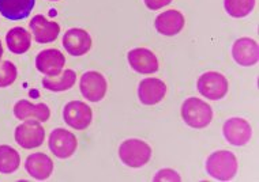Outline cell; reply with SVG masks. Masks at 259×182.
<instances>
[{"mask_svg":"<svg viewBox=\"0 0 259 182\" xmlns=\"http://www.w3.org/2000/svg\"><path fill=\"white\" fill-rule=\"evenodd\" d=\"M206 171L219 181H229L237 173V159L231 151H215L206 160Z\"/></svg>","mask_w":259,"mask_h":182,"instance_id":"1","label":"cell"},{"mask_svg":"<svg viewBox=\"0 0 259 182\" xmlns=\"http://www.w3.org/2000/svg\"><path fill=\"white\" fill-rule=\"evenodd\" d=\"M182 117L188 127L195 129L206 128L213 120V110L210 105L199 98H187L182 105Z\"/></svg>","mask_w":259,"mask_h":182,"instance_id":"2","label":"cell"},{"mask_svg":"<svg viewBox=\"0 0 259 182\" xmlns=\"http://www.w3.org/2000/svg\"><path fill=\"white\" fill-rule=\"evenodd\" d=\"M152 147L139 139H128L119 147V156L125 166L139 169L148 163L152 158Z\"/></svg>","mask_w":259,"mask_h":182,"instance_id":"3","label":"cell"},{"mask_svg":"<svg viewBox=\"0 0 259 182\" xmlns=\"http://www.w3.org/2000/svg\"><path fill=\"white\" fill-rule=\"evenodd\" d=\"M197 87L202 97L211 99V101H217V99H221V98L227 95L229 83L223 74L209 71L199 76V79L197 82Z\"/></svg>","mask_w":259,"mask_h":182,"instance_id":"4","label":"cell"},{"mask_svg":"<svg viewBox=\"0 0 259 182\" xmlns=\"http://www.w3.org/2000/svg\"><path fill=\"white\" fill-rule=\"evenodd\" d=\"M45 129L34 118L26 120L15 129V142L25 150L37 148L44 143Z\"/></svg>","mask_w":259,"mask_h":182,"instance_id":"5","label":"cell"},{"mask_svg":"<svg viewBox=\"0 0 259 182\" xmlns=\"http://www.w3.org/2000/svg\"><path fill=\"white\" fill-rule=\"evenodd\" d=\"M79 89L82 95L90 102H100L108 90L107 79L97 71H88L80 76Z\"/></svg>","mask_w":259,"mask_h":182,"instance_id":"6","label":"cell"},{"mask_svg":"<svg viewBox=\"0 0 259 182\" xmlns=\"http://www.w3.org/2000/svg\"><path fill=\"white\" fill-rule=\"evenodd\" d=\"M63 117L66 124L76 131H83L92 124L93 120V111L88 103L82 101H71L64 106Z\"/></svg>","mask_w":259,"mask_h":182,"instance_id":"7","label":"cell"},{"mask_svg":"<svg viewBox=\"0 0 259 182\" xmlns=\"http://www.w3.org/2000/svg\"><path fill=\"white\" fill-rule=\"evenodd\" d=\"M224 138L232 146H246L252 136V128L250 123L240 117H232L225 121L223 127Z\"/></svg>","mask_w":259,"mask_h":182,"instance_id":"8","label":"cell"},{"mask_svg":"<svg viewBox=\"0 0 259 182\" xmlns=\"http://www.w3.org/2000/svg\"><path fill=\"white\" fill-rule=\"evenodd\" d=\"M78 147L76 136L70 131L63 128L55 129L50 136V150L60 159H67L74 155Z\"/></svg>","mask_w":259,"mask_h":182,"instance_id":"9","label":"cell"},{"mask_svg":"<svg viewBox=\"0 0 259 182\" xmlns=\"http://www.w3.org/2000/svg\"><path fill=\"white\" fill-rule=\"evenodd\" d=\"M233 60L243 67H252L259 60V48L256 41L248 37H241L232 46Z\"/></svg>","mask_w":259,"mask_h":182,"instance_id":"10","label":"cell"},{"mask_svg":"<svg viewBox=\"0 0 259 182\" xmlns=\"http://www.w3.org/2000/svg\"><path fill=\"white\" fill-rule=\"evenodd\" d=\"M127 60L131 68L138 74H154L158 71V60L157 56L153 53L150 49L135 48L130 50L127 54Z\"/></svg>","mask_w":259,"mask_h":182,"instance_id":"11","label":"cell"},{"mask_svg":"<svg viewBox=\"0 0 259 182\" xmlns=\"http://www.w3.org/2000/svg\"><path fill=\"white\" fill-rule=\"evenodd\" d=\"M63 46L71 56H83L92 48V37L83 29H70L63 37Z\"/></svg>","mask_w":259,"mask_h":182,"instance_id":"12","label":"cell"},{"mask_svg":"<svg viewBox=\"0 0 259 182\" xmlns=\"http://www.w3.org/2000/svg\"><path fill=\"white\" fill-rule=\"evenodd\" d=\"M64 66H66V57L58 49H45L37 54L36 67L44 75H59Z\"/></svg>","mask_w":259,"mask_h":182,"instance_id":"13","label":"cell"},{"mask_svg":"<svg viewBox=\"0 0 259 182\" xmlns=\"http://www.w3.org/2000/svg\"><path fill=\"white\" fill-rule=\"evenodd\" d=\"M166 95V85L157 78H146L138 86V98L143 105H156Z\"/></svg>","mask_w":259,"mask_h":182,"instance_id":"14","label":"cell"},{"mask_svg":"<svg viewBox=\"0 0 259 182\" xmlns=\"http://www.w3.org/2000/svg\"><path fill=\"white\" fill-rule=\"evenodd\" d=\"M29 27L38 44L54 42L60 33V26L58 23L48 21L44 15H34L29 23Z\"/></svg>","mask_w":259,"mask_h":182,"instance_id":"15","label":"cell"},{"mask_svg":"<svg viewBox=\"0 0 259 182\" xmlns=\"http://www.w3.org/2000/svg\"><path fill=\"white\" fill-rule=\"evenodd\" d=\"M184 23H186V19H184L183 14L178 10H168L157 17L154 26L160 34L172 37L179 34L180 31L183 30Z\"/></svg>","mask_w":259,"mask_h":182,"instance_id":"16","label":"cell"},{"mask_svg":"<svg viewBox=\"0 0 259 182\" xmlns=\"http://www.w3.org/2000/svg\"><path fill=\"white\" fill-rule=\"evenodd\" d=\"M25 169L33 178H36L38 181H44V179H48L54 171V162L47 154L36 152L27 156Z\"/></svg>","mask_w":259,"mask_h":182,"instance_id":"17","label":"cell"},{"mask_svg":"<svg viewBox=\"0 0 259 182\" xmlns=\"http://www.w3.org/2000/svg\"><path fill=\"white\" fill-rule=\"evenodd\" d=\"M14 115L18 120L34 118L37 121L45 123L50 120L51 110L45 103H31L27 99H21L14 106Z\"/></svg>","mask_w":259,"mask_h":182,"instance_id":"18","label":"cell"},{"mask_svg":"<svg viewBox=\"0 0 259 182\" xmlns=\"http://www.w3.org/2000/svg\"><path fill=\"white\" fill-rule=\"evenodd\" d=\"M36 0H0V14L10 21L27 18L33 11Z\"/></svg>","mask_w":259,"mask_h":182,"instance_id":"19","label":"cell"},{"mask_svg":"<svg viewBox=\"0 0 259 182\" xmlns=\"http://www.w3.org/2000/svg\"><path fill=\"white\" fill-rule=\"evenodd\" d=\"M6 42L9 49L15 54L26 53L30 49L31 36L30 33L25 30L23 27H14L7 33L6 36Z\"/></svg>","mask_w":259,"mask_h":182,"instance_id":"20","label":"cell"},{"mask_svg":"<svg viewBox=\"0 0 259 182\" xmlns=\"http://www.w3.org/2000/svg\"><path fill=\"white\" fill-rule=\"evenodd\" d=\"M76 82V75L75 72L72 70H66L62 74H59L56 76H50V78H44L42 79V86L45 89L50 90V91H66L70 90L72 86L75 85Z\"/></svg>","mask_w":259,"mask_h":182,"instance_id":"21","label":"cell"},{"mask_svg":"<svg viewBox=\"0 0 259 182\" xmlns=\"http://www.w3.org/2000/svg\"><path fill=\"white\" fill-rule=\"evenodd\" d=\"M21 163L18 151L10 146H0V173L11 174L17 171Z\"/></svg>","mask_w":259,"mask_h":182,"instance_id":"22","label":"cell"},{"mask_svg":"<svg viewBox=\"0 0 259 182\" xmlns=\"http://www.w3.org/2000/svg\"><path fill=\"white\" fill-rule=\"evenodd\" d=\"M225 11L233 18H244L255 7V0H224Z\"/></svg>","mask_w":259,"mask_h":182,"instance_id":"23","label":"cell"},{"mask_svg":"<svg viewBox=\"0 0 259 182\" xmlns=\"http://www.w3.org/2000/svg\"><path fill=\"white\" fill-rule=\"evenodd\" d=\"M18 76L17 67L11 62L0 63V87H9Z\"/></svg>","mask_w":259,"mask_h":182,"instance_id":"24","label":"cell"},{"mask_svg":"<svg viewBox=\"0 0 259 182\" xmlns=\"http://www.w3.org/2000/svg\"><path fill=\"white\" fill-rule=\"evenodd\" d=\"M153 181L160 182V181H176L179 182L182 181V177L179 175L178 171H175L172 169H162L160 171H157V174L153 178Z\"/></svg>","mask_w":259,"mask_h":182,"instance_id":"25","label":"cell"},{"mask_svg":"<svg viewBox=\"0 0 259 182\" xmlns=\"http://www.w3.org/2000/svg\"><path fill=\"white\" fill-rule=\"evenodd\" d=\"M143 2H145V6H146L149 10H153V11L164 9L165 6L172 3V0H143Z\"/></svg>","mask_w":259,"mask_h":182,"instance_id":"26","label":"cell"},{"mask_svg":"<svg viewBox=\"0 0 259 182\" xmlns=\"http://www.w3.org/2000/svg\"><path fill=\"white\" fill-rule=\"evenodd\" d=\"M3 56V46H2V41H0V58Z\"/></svg>","mask_w":259,"mask_h":182,"instance_id":"27","label":"cell"},{"mask_svg":"<svg viewBox=\"0 0 259 182\" xmlns=\"http://www.w3.org/2000/svg\"><path fill=\"white\" fill-rule=\"evenodd\" d=\"M50 2H58V0H50Z\"/></svg>","mask_w":259,"mask_h":182,"instance_id":"28","label":"cell"}]
</instances>
